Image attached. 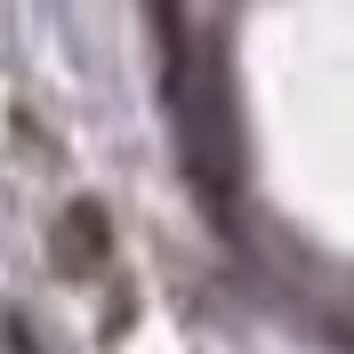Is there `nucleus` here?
<instances>
[{
	"instance_id": "f257e3e1",
	"label": "nucleus",
	"mask_w": 354,
	"mask_h": 354,
	"mask_svg": "<svg viewBox=\"0 0 354 354\" xmlns=\"http://www.w3.org/2000/svg\"><path fill=\"white\" fill-rule=\"evenodd\" d=\"M105 258H113L105 209H97V201H73V209H65V225H57V266H65V274H97Z\"/></svg>"
}]
</instances>
